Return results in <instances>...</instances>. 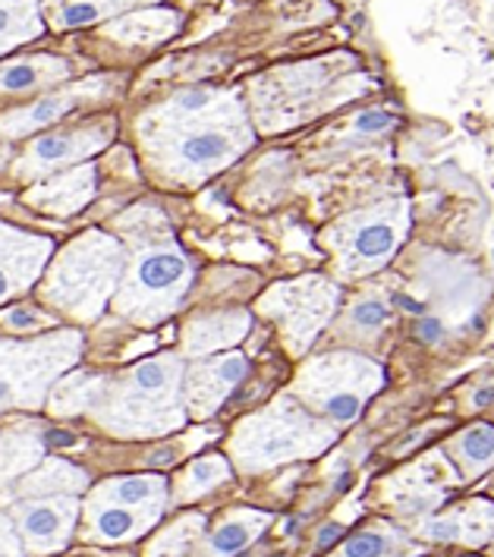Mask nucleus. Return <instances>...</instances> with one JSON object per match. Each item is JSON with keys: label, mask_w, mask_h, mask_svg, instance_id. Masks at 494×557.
Returning <instances> with one entry per match:
<instances>
[{"label": "nucleus", "mask_w": 494, "mask_h": 557, "mask_svg": "<svg viewBox=\"0 0 494 557\" xmlns=\"http://www.w3.org/2000/svg\"><path fill=\"white\" fill-rule=\"evenodd\" d=\"M79 520L76 495H54V498H26L13 504V523L26 555L45 557L63 552L73 539Z\"/></svg>", "instance_id": "obj_12"}, {"label": "nucleus", "mask_w": 494, "mask_h": 557, "mask_svg": "<svg viewBox=\"0 0 494 557\" xmlns=\"http://www.w3.org/2000/svg\"><path fill=\"white\" fill-rule=\"evenodd\" d=\"M231 460L221 457V454H208V457H199L193 460L186 470L176 475L174 482V495L171 500L174 504H189V500H199L202 495H211L214 488H221L224 482H231Z\"/></svg>", "instance_id": "obj_27"}, {"label": "nucleus", "mask_w": 494, "mask_h": 557, "mask_svg": "<svg viewBox=\"0 0 494 557\" xmlns=\"http://www.w3.org/2000/svg\"><path fill=\"white\" fill-rule=\"evenodd\" d=\"M186 366L174 352L136 362L108 382L101 404L88 412L104 432L116 438H158L186 425L183 404Z\"/></svg>", "instance_id": "obj_3"}, {"label": "nucleus", "mask_w": 494, "mask_h": 557, "mask_svg": "<svg viewBox=\"0 0 494 557\" xmlns=\"http://www.w3.org/2000/svg\"><path fill=\"white\" fill-rule=\"evenodd\" d=\"M337 441V429L306 410L293 394H281L264 410L246 416L231 438V460L246 475L312 460Z\"/></svg>", "instance_id": "obj_4"}, {"label": "nucleus", "mask_w": 494, "mask_h": 557, "mask_svg": "<svg viewBox=\"0 0 494 557\" xmlns=\"http://www.w3.org/2000/svg\"><path fill=\"white\" fill-rule=\"evenodd\" d=\"M387 322H391V306H387V299L375 294H362L349 302L347 315H344V322H341V327H344L341 337L359 341V344H369V341H379L381 334H384V327H387Z\"/></svg>", "instance_id": "obj_29"}, {"label": "nucleus", "mask_w": 494, "mask_h": 557, "mask_svg": "<svg viewBox=\"0 0 494 557\" xmlns=\"http://www.w3.org/2000/svg\"><path fill=\"white\" fill-rule=\"evenodd\" d=\"M416 535L441 545L464 548H489L494 539V504L492 500H464L450 510H437L416 523Z\"/></svg>", "instance_id": "obj_14"}, {"label": "nucleus", "mask_w": 494, "mask_h": 557, "mask_svg": "<svg viewBox=\"0 0 494 557\" xmlns=\"http://www.w3.org/2000/svg\"><path fill=\"white\" fill-rule=\"evenodd\" d=\"M83 334L54 331L35 341L0 344V412L41 407L58 379L76 366Z\"/></svg>", "instance_id": "obj_7"}, {"label": "nucleus", "mask_w": 494, "mask_h": 557, "mask_svg": "<svg viewBox=\"0 0 494 557\" xmlns=\"http://www.w3.org/2000/svg\"><path fill=\"white\" fill-rule=\"evenodd\" d=\"M394 545H397V535L391 529L372 527L362 529V532H353L347 542L341 545L337 557H394Z\"/></svg>", "instance_id": "obj_33"}, {"label": "nucleus", "mask_w": 494, "mask_h": 557, "mask_svg": "<svg viewBox=\"0 0 494 557\" xmlns=\"http://www.w3.org/2000/svg\"><path fill=\"white\" fill-rule=\"evenodd\" d=\"M168 504H148V507H123V504H95L86 500V535L98 545H123L139 535H146L161 523Z\"/></svg>", "instance_id": "obj_16"}, {"label": "nucleus", "mask_w": 494, "mask_h": 557, "mask_svg": "<svg viewBox=\"0 0 494 557\" xmlns=\"http://www.w3.org/2000/svg\"><path fill=\"white\" fill-rule=\"evenodd\" d=\"M83 488H88V472L73 467L63 457H51V460H41L23 479H16L13 495H16V500L54 498V495H76Z\"/></svg>", "instance_id": "obj_21"}, {"label": "nucleus", "mask_w": 494, "mask_h": 557, "mask_svg": "<svg viewBox=\"0 0 494 557\" xmlns=\"http://www.w3.org/2000/svg\"><path fill=\"white\" fill-rule=\"evenodd\" d=\"M492 557H494V539H492Z\"/></svg>", "instance_id": "obj_38"}, {"label": "nucleus", "mask_w": 494, "mask_h": 557, "mask_svg": "<svg viewBox=\"0 0 494 557\" xmlns=\"http://www.w3.org/2000/svg\"><path fill=\"white\" fill-rule=\"evenodd\" d=\"M108 391V379L101 375H70V379H60L54 384V400H51V410L58 416H73V412H91L101 397Z\"/></svg>", "instance_id": "obj_30"}, {"label": "nucleus", "mask_w": 494, "mask_h": 557, "mask_svg": "<svg viewBox=\"0 0 494 557\" xmlns=\"http://www.w3.org/2000/svg\"><path fill=\"white\" fill-rule=\"evenodd\" d=\"M249 312L246 309H227V312H208L196 315L183 327V356L205 359L218 350H231L249 334Z\"/></svg>", "instance_id": "obj_18"}, {"label": "nucleus", "mask_w": 494, "mask_h": 557, "mask_svg": "<svg viewBox=\"0 0 494 557\" xmlns=\"http://www.w3.org/2000/svg\"><path fill=\"white\" fill-rule=\"evenodd\" d=\"M88 500L95 504H123V507H148V504H168L171 488L164 475H116L108 482H98Z\"/></svg>", "instance_id": "obj_25"}, {"label": "nucleus", "mask_w": 494, "mask_h": 557, "mask_svg": "<svg viewBox=\"0 0 494 557\" xmlns=\"http://www.w3.org/2000/svg\"><path fill=\"white\" fill-rule=\"evenodd\" d=\"M249 375V359L243 352H221V356H205L193 359L186 375H183V404L193 419H208L227 404L233 391L246 382Z\"/></svg>", "instance_id": "obj_13"}, {"label": "nucleus", "mask_w": 494, "mask_h": 557, "mask_svg": "<svg viewBox=\"0 0 494 557\" xmlns=\"http://www.w3.org/2000/svg\"><path fill=\"white\" fill-rule=\"evenodd\" d=\"M341 309V287L331 277L309 274L274 284L259 299V312L281 327L284 347L293 356H306L309 347L321 337V331Z\"/></svg>", "instance_id": "obj_9"}, {"label": "nucleus", "mask_w": 494, "mask_h": 557, "mask_svg": "<svg viewBox=\"0 0 494 557\" xmlns=\"http://www.w3.org/2000/svg\"><path fill=\"white\" fill-rule=\"evenodd\" d=\"M51 252H54V243L48 236L26 234V231L0 224V302L29 290L35 281H41V271L51 259Z\"/></svg>", "instance_id": "obj_15"}, {"label": "nucleus", "mask_w": 494, "mask_h": 557, "mask_svg": "<svg viewBox=\"0 0 494 557\" xmlns=\"http://www.w3.org/2000/svg\"><path fill=\"white\" fill-rule=\"evenodd\" d=\"M48 432L35 425H16V429H0V488L13 485L26 472L35 470L45 457Z\"/></svg>", "instance_id": "obj_22"}, {"label": "nucleus", "mask_w": 494, "mask_h": 557, "mask_svg": "<svg viewBox=\"0 0 494 557\" xmlns=\"http://www.w3.org/2000/svg\"><path fill=\"white\" fill-rule=\"evenodd\" d=\"M148 158L174 183H199L249 146L243 117L208 91H183L143 120Z\"/></svg>", "instance_id": "obj_1"}, {"label": "nucleus", "mask_w": 494, "mask_h": 557, "mask_svg": "<svg viewBox=\"0 0 494 557\" xmlns=\"http://www.w3.org/2000/svg\"><path fill=\"white\" fill-rule=\"evenodd\" d=\"M95 168L83 164L76 171H66V174L51 176L45 183H38L29 193V202L48 214H58V218H70L76 211H83L88 206V199L95 196Z\"/></svg>", "instance_id": "obj_20"}, {"label": "nucleus", "mask_w": 494, "mask_h": 557, "mask_svg": "<svg viewBox=\"0 0 494 557\" xmlns=\"http://www.w3.org/2000/svg\"><path fill=\"white\" fill-rule=\"evenodd\" d=\"M447 457L457 467L464 482H476L479 475L494 470V425L472 422L447 441Z\"/></svg>", "instance_id": "obj_23"}, {"label": "nucleus", "mask_w": 494, "mask_h": 557, "mask_svg": "<svg viewBox=\"0 0 494 557\" xmlns=\"http://www.w3.org/2000/svg\"><path fill=\"white\" fill-rule=\"evenodd\" d=\"M409 206L407 202H387L372 206L341 218L334 227H328L324 246L334 256V277L356 281L369 277L391 262L407 239Z\"/></svg>", "instance_id": "obj_8"}, {"label": "nucleus", "mask_w": 494, "mask_h": 557, "mask_svg": "<svg viewBox=\"0 0 494 557\" xmlns=\"http://www.w3.org/2000/svg\"><path fill=\"white\" fill-rule=\"evenodd\" d=\"M66 76H70V63L54 54L0 63V95H20V91L58 86Z\"/></svg>", "instance_id": "obj_26"}, {"label": "nucleus", "mask_w": 494, "mask_h": 557, "mask_svg": "<svg viewBox=\"0 0 494 557\" xmlns=\"http://www.w3.org/2000/svg\"><path fill=\"white\" fill-rule=\"evenodd\" d=\"M384 366L362 352H324L299 369L291 394L337 429L362 416L366 404L384 387Z\"/></svg>", "instance_id": "obj_6"}, {"label": "nucleus", "mask_w": 494, "mask_h": 557, "mask_svg": "<svg viewBox=\"0 0 494 557\" xmlns=\"http://www.w3.org/2000/svg\"><path fill=\"white\" fill-rule=\"evenodd\" d=\"M384 123H387L384 114H366V117H359V129L372 133V126H384Z\"/></svg>", "instance_id": "obj_37"}, {"label": "nucleus", "mask_w": 494, "mask_h": 557, "mask_svg": "<svg viewBox=\"0 0 494 557\" xmlns=\"http://www.w3.org/2000/svg\"><path fill=\"white\" fill-rule=\"evenodd\" d=\"M111 133H114V123L98 120V123H88V126H73V129L38 136L23 151V158L13 164V174L23 176V180H41V176L54 174V171H66V168L86 161L95 151L108 146Z\"/></svg>", "instance_id": "obj_11"}, {"label": "nucleus", "mask_w": 494, "mask_h": 557, "mask_svg": "<svg viewBox=\"0 0 494 557\" xmlns=\"http://www.w3.org/2000/svg\"><path fill=\"white\" fill-rule=\"evenodd\" d=\"M274 523L271 513L264 510H252V507H243V510H233L227 513L214 532H208L199 539V545L193 548L189 557H233L239 555L243 548H249L264 529Z\"/></svg>", "instance_id": "obj_19"}, {"label": "nucleus", "mask_w": 494, "mask_h": 557, "mask_svg": "<svg viewBox=\"0 0 494 557\" xmlns=\"http://www.w3.org/2000/svg\"><path fill=\"white\" fill-rule=\"evenodd\" d=\"M155 3V0H41V13L54 29H79L95 26L101 20L120 16L133 7Z\"/></svg>", "instance_id": "obj_24"}, {"label": "nucleus", "mask_w": 494, "mask_h": 557, "mask_svg": "<svg viewBox=\"0 0 494 557\" xmlns=\"http://www.w3.org/2000/svg\"><path fill=\"white\" fill-rule=\"evenodd\" d=\"M45 29L41 0H0V54L26 45Z\"/></svg>", "instance_id": "obj_28"}, {"label": "nucleus", "mask_w": 494, "mask_h": 557, "mask_svg": "<svg viewBox=\"0 0 494 557\" xmlns=\"http://www.w3.org/2000/svg\"><path fill=\"white\" fill-rule=\"evenodd\" d=\"M341 532H344V529L337 527V523H331V527H324V529H321V535H319V548H328V545H331V542H337V539H341Z\"/></svg>", "instance_id": "obj_36"}, {"label": "nucleus", "mask_w": 494, "mask_h": 557, "mask_svg": "<svg viewBox=\"0 0 494 557\" xmlns=\"http://www.w3.org/2000/svg\"><path fill=\"white\" fill-rule=\"evenodd\" d=\"M108 91V83L104 79H86V83H76L66 91H54V95H45L38 101H32L29 108H20L7 117H0V136L3 139H20L32 129H45L51 126L54 120L76 111L79 104H86L91 98H101Z\"/></svg>", "instance_id": "obj_17"}, {"label": "nucleus", "mask_w": 494, "mask_h": 557, "mask_svg": "<svg viewBox=\"0 0 494 557\" xmlns=\"http://www.w3.org/2000/svg\"><path fill=\"white\" fill-rule=\"evenodd\" d=\"M0 324H7L10 331H35V327H51L54 319L32 306H13V309L0 312Z\"/></svg>", "instance_id": "obj_34"}, {"label": "nucleus", "mask_w": 494, "mask_h": 557, "mask_svg": "<svg viewBox=\"0 0 494 557\" xmlns=\"http://www.w3.org/2000/svg\"><path fill=\"white\" fill-rule=\"evenodd\" d=\"M205 523H208L205 513H186V517H180L176 523H171L164 532H158L151 539L146 557H189L193 548L199 545V539H202Z\"/></svg>", "instance_id": "obj_32"}, {"label": "nucleus", "mask_w": 494, "mask_h": 557, "mask_svg": "<svg viewBox=\"0 0 494 557\" xmlns=\"http://www.w3.org/2000/svg\"><path fill=\"white\" fill-rule=\"evenodd\" d=\"M174 26V13H168V10H146V13H136V16H126V20L111 23L108 35L114 41H123V45H151V41H161L164 35H171Z\"/></svg>", "instance_id": "obj_31"}, {"label": "nucleus", "mask_w": 494, "mask_h": 557, "mask_svg": "<svg viewBox=\"0 0 494 557\" xmlns=\"http://www.w3.org/2000/svg\"><path fill=\"white\" fill-rule=\"evenodd\" d=\"M123 227L133 236L136 249L126 259L123 281L114 294V309L133 324L151 327L180 309L196 271L171 234L168 218H161L158 211L151 214V208H136L129 218H123Z\"/></svg>", "instance_id": "obj_2"}, {"label": "nucleus", "mask_w": 494, "mask_h": 557, "mask_svg": "<svg viewBox=\"0 0 494 557\" xmlns=\"http://www.w3.org/2000/svg\"><path fill=\"white\" fill-rule=\"evenodd\" d=\"M457 485H464V479L450 463V457H444L441 450H432V454L407 463L400 472L387 475L381 498L387 500V507L397 510L400 517L425 520L441 510V504Z\"/></svg>", "instance_id": "obj_10"}, {"label": "nucleus", "mask_w": 494, "mask_h": 557, "mask_svg": "<svg viewBox=\"0 0 494 557\" xmlns=\"http://www.w3.org/2000/svg\"><path fill=\"white\" fill-rule=\"evenodd\" d=\"M0 557H26V548L20 542L16 523L7 513H0Z\"/></svg>", "instance_id": "obj_35"}, {"label": "nucleus", "mask_w": 494, "mask_h": 557, "mask_svg": "<svg viewBox=\"0 0 494 557\" xmlns=\"http://www.w3.org/2000/svg\"><path fill=\"white\" fill-rule=\"evenodd\" d=\"M126 259L129 256L116 236L88 231L54 259L38 296L76 322H95L114 299Z\"/></svg>", "instance_id": "obj_5"}]
</instances>
